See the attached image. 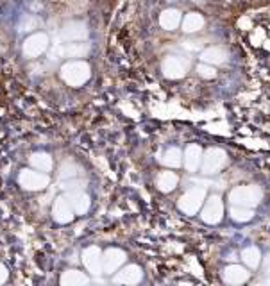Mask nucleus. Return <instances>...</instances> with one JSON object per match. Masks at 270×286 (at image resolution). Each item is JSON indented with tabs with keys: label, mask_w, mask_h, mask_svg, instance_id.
I'll use <instances>...</instances> for the list:
<instances>
[{
	"label": "nucleus",
	"mask_w": 270,
	"mask_h": 286,
	"mask_svg": "<svg viewBox=\"0 0 270 286\" xmlns=\"http://www.w3.org/2000/svg\"><path fill=\"white\" fill-rule=\"evenodd\" d=\"M61 79L65 81L66 84L72 86V88H81L90 81L91 77V68L86 61H81V59H72V61H66L65 65L61 66Z\"/></svg>",
	"instance_id": "nucleus-1"
},
{
	"label": "nucleus",
	"mask_w": 270,
	"mask_h": 286,
	"mask_svg": "<svg viewBox=\"0 0 270 286\" xmlns=\"http://www.w3.org/2000/svg\"><path fill=\"white\" fill-rule=\"evenodd\" d=\"M18 184L27 192H42L50 184V175L31 166V168L20 170Z\"/></svg>",
	"instance_id": "nucleus-2"
},
{
	"label": "nucleus",
	"mask_w": 270,
	"mask_h": 286,
	"mask_svg": "<svg viewBox=\"0 0 270 286\" xmlns=\"http://www.w3.org/2000/svg\"><path fill=\"white\" fill-rule=\"evenodd\" d=\"M50 47V40L45 33H34L24 40L22 45V52L27 59H36V57L43 56Z\"/></svg>",
	"instance_id": "nucleus-3"
},
{
	"label": "nucleus",
	"mask_w": 270,
	"mask_h": 286,
	"mask_svg": "<svg viewBox=\"0 0 270 286\" xmlns=\"http://www.w3.org/2000/svg\"><path fill=\"white\" fill-rule=\"evenodd\" d=\"M75 211L72 207L70 201L66 195H59L56 197L54 204H52V218L57 222V224H70L74 220Z\"/></svg>",
	"instance_id": "nucleus-4"
},
{
	"label": "nucleus",
	"mask_w": 270,
	"mask_h": 286,
	"mask_svg": "<svg viewBox=\"0 0 270 286\" xmlns=\"http://www.w3.org/2000/svg\"><path fill=\"white\" fill-rule=\"evenodd\" d=\"M83 265H84V268H86L90 274H93V276L104 274L102 252H100L97 247H88V249L83 252Z\"/></svg>",
	"instance_id": "nucleus-5"
},
{
	"label": "nucleus",
	"mask_w": 270,
	"mask_h": 286,
	"mask_svg": "<svg viewBox=\"0 0 270 286\" xmlns=\"http://www.w3.org/2000/svg\"><path fill=\"white\" fill-rule=\"evenodd\" d=\"M126 263V252L120 249H107L102 254V268L104 274H113L117 272L118 268Z\"/></svg>",
	"instance_id": "nucleus-6"
},
{
	"label": "nucleus",
	"mask_w": 270,
	"mask_h": 286,
	"mask_svg": "<svg viewBox=\"0 0 270 286\" xmlns=\"http://www.w3.org/2000/svg\"><path fill=\"white\" fill-rule=\"evenodd\" d=\"M141 268L136 267V265H127L117 274V276L113 277V283L115 285H138L141 281Z\"/></svg>",
	"instance_id": "nucleus-7"
},
{
	"label": "nucleus",
	"mask_w": 270,
	"mask_h": 286,
	"mask_svg": "<svg viewBox=\"0 0 270 286\" xmlns=\"http://www.w3.org/2000/svg\"><path fill=\"white\" fill-rule=\"evenodd\" d=\"M61 36L63 40L68 43L72 41H83L84 38L88 36V29L83 22H70V24H66L61 31Z\"/></svg>",
	"instance_id": "nucleus-8"
},
{
	"label": "nucleus",
	"mask_w": 270,
	"mask_h": 286,
	"mask_svg": "<svg viewBox=\"0 0 270 286\" xmlns=\"http://www.w3.org/2000/svg\"><path fill=\"white\" fill-rule=\"evenodd\" d=\"M66 197H68V201H70L72 207H74L75 215H84V213H88L90 209V197L86 195L84 192H81V190H70V193H66Z\"/></svg>",
	"instance_id": "nucleus-9"
},
{
	"label": "nucleus",
	"mask_w": 270,
	"mask_h": 286,
	"mask_svg": "<svg viewBox=\"0 0 270 286\" xmlns=\"http://www.w3.org/2000/svg\"><path fill=\"white\" fill-rule=\"evenodd\" d=\"M59 283L63 286H84V285H90V277L84 272H81V270L68 268V270L63 272Z\"/></svg>",
	"instance_id": "nucleus-10"
},
{
	"label": "nucleus",
	"mask_w": 270,
	"mask_h": 286,
	"mask_svg": "<svg viewBox=\"0 0 270 286\" xmlns=\"http://www.w3.org/2000/svg\"><path fill=\"white\" fill-rule=\"evenodd\" d=\"M29 164L33 168L40 170V172H45V174L52 172V168H54V161H52L50 154H47V152H34V154H31Z\"/></svg>",
	"instance_id": "nucleus-11"
},
{
	"label": "nucleus",
	"mask_w": 270,
	"mask_h": 286,
	"mask_svg": "<svg viewBox=\"0 0 270 286\" xmlns=\"http://www.w3.org/2000/svg\"><path fill=\"white\" fill-rule=\"evenodd\" d=\"M163 72L170 79H177V77H181V75L186 72V65H184L179 57L170 56L163 61Z\"/></svg>",
	"instance_id": "nucleus-12"
},
{
	"label": "nucleus",
	"mask_w": 270,
	"mask_h": 286,
	"mask_svg": "<svg viewBox=\"0 0 270 286\" xmlns=\"http://www.w3.org/2000/svg\"><path fill=\"white\" fill-rule=\"evenodd\" d=\"M181 22H182L181 14H179L177 9H167L159 14V25H161L165 31H174Z\"/></svg>",
	"instance_id": "nucleus-13"
},
{
	"label": "nucleus",
	"mask_w": 270,
	"mask_h": 286,
	"mask_svg": "<svg viewBox=\"0 0 270 286\" xmlns=\"http://www.w3.org/2000/svg\"><path fill=\"white\" fill-rule=\"evenodd\" d=\"M181 25L184 33H195V31H199V29L204 25V18H202L199 13H188L186 16L182 18Z\"/></svg>",
	"instance_id": "nucleus-14"
},
{
	"label": "nucleus",
	"mask_w": 270,
	"mask_h": 286,
	"mask_svg": "<svg viewBox=\"0 0 270 286\" xmlns=\"http://www.w3.org/2000/svg\"><path fill=\"white\" fill-rule=\"evenodd\" d=\"M156 184L161 192H172L177 186V175L174 172H161L156 179Z\"/></svg>",
	"instance_id": "nucleus-15"
},
{
	"label": "nucleus",
	"mask_w": 270,
	"mask_h": 286,
	"mask_svg": "<svg viewBox=\"0 0 270 286\" xmlns=\"http://www.w3.org/2000/svg\"><path fill=\"white\" fill-rule=\"evenodd\" d=\"M90 50V45L88 43H77V41H72L68 43L65 47V56L66 57H84V54Z\"/></svg>",
	"instance_id": "nucleus-16"
},
{
	"label": "nucleus",
	"mask_w": 270,
	"mask_h": 286,
	"mask_svg": "<svg viewBox=\"0 0 270 286\" xmlns=\"http://www.w3.org/2000/svg\"><path fill=\"white\" fill-rule=\"evenodd\" d=\"M200 156V150L197 149V147H188V150H186V158H184V164H186V168H190V170H195L197 166H199V158Z\"/></svg>",
	"instance_id": "nucleus-17"
},
{
	"label": "nucleus",
	"mask_w": 270,
	"mask_h": 286,
	"mask_svg": "<svg viewBox=\"0 0 270 286\" xmlns=\"http://www.w3.org/2000/svg\"><path fill=\"white\" fill-rule=\"evenodd\" d=\"M233 277H236L234 283H242V281H245L247 277H249V274H247L242 267H229L227 270H225V281L231 283L233 281Z\"/></svg>",
	"instance_id": "nucleus-18"
},
{
	"label": "nucleus",
	"mask_w": 270,
	"mask_h": 286,
	"mask_svg": "<svg viewBox=\"0 0 270 286\" xmlns=\"http://www.w3.org/2000/svg\"><path fill=\"white\" fill-rule=\"evenodd\" d=\"M161 161H163L167 166H179V164H181V152L177 149H168Z\"/></svg>",
	"instance_id": "nucleus-19"
},
{
	"label": "nucleus",
	"mask_w": 270,
	"mask_h": 286,
	"mask_svg": "<svg viewBox=\"0 0 270 286\" xmlns=\"http://www.w3.org/2000/svg\"><path fill=\"white\" fill-rule=\"evenodd\" d=\"M224 52L220 50V48H210L208 52H204L202 54V59H204L206 63H222L224 61Z\"/></svg>",
	"instance_id": "nucleus-20"
},
{
	"label": "nucleus",
	"mask_w": 270,
	"mask_h": 286,
	"mask_svg": "<svg viewBox=\"0 0 270 286\" xmlns=\"http://www.w3.org/2000/svg\"><path fill=\"white\" fill-rule=\"evenodd\" d=\"M254 254H260V252H258L256 249H249V250H245V252H243V261H245V263H249L251 267H256V265H258V261H260V259H258V258H256V259L252 258Z\"/></svg>",
	"instance_id": "nucleus-21"
},
{
	"label": "nucleus",
	"mask_w": 270,
	"mask_h": 286,
	"mask_svg": "<svg viewBox=\"0 0 270 286\" xmlns=\"http://www.w3.org/2000/svg\"><path fill=\"white\" fill-rule=\"evenodd\" d=\"M197 72H199L202 77H215V68H211V66H206V65H200L199 68H197Z\"/></svg>",
	"instance_id": "nucleus-22"
},
{
	"label": "nucleus",
	"mask_w": 270,
	"mask_h": 286,
	"mask_svg": "<svg viewBox=\"0 0 270 286\" xmlns=\"http://www.w3.org/2000/svg\"><path fill=\"white\" fill-rule=\"evenodd\" d=\"M233 215L236 220H249L251 218V211H245V209H233Z\"/></svg>",
	"instance_id": "nucleus-23"
},
{
	"label": "nucleus",
	"mask_w": 270,
	"mask_h": 286,
	"mask_svg": "<svg viewBox=\"0 0 270 286\" xmlns=\"http://www.w3.org/2000/svg\"><path fill=\"white\" fill-rule=\"evenodd\" d=\"M7 279H9V270H7L4 263H0V285H4Z\"/></svg>",
	"instance_id": "nucleus-24"
}]
</instances>
